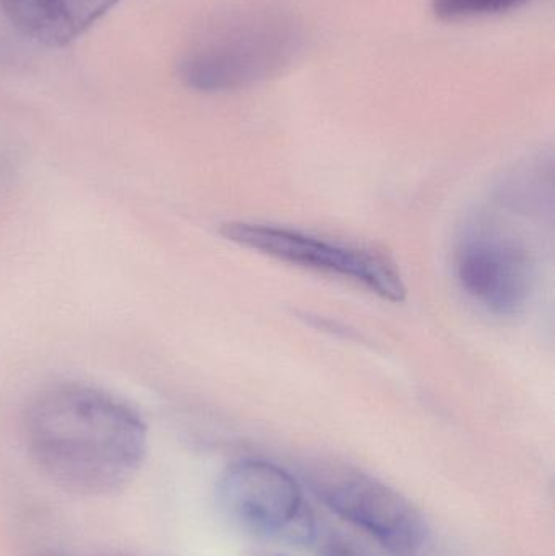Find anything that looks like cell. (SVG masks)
Listing matches in <instances>:
<instances>
[{"instance_id":"obj_1","label":"cell","mask_w":555,"mask_h":556,"mask_svg":"<svg viewBox=\"0 0 555 556\" xmlns=\"http://www.w3.org/2000/svg\"><path fill=\"white\" fill-rule=\"evenodd\" d=\"M23 427L36 466L78 495L121 492L146 459L147 427L139 412L94 386L46 388L29 402Z\"/></svg>"},{"instance_id":"obj_7","label":"cell","mask_w":555,"mask_h":556,"mask_svg":"<svg viewBox=\"0 0 555 556\" xmlns=\"http://www.w3.org/2000/svg\"><path fill=\"white\" fill-rule=\"evenodd\" d=\"M123 0H0V13L25 38L61 48Z\"/></svg>"},{"instance_id":"obj_2","label":"cell","mask_w":555,"mask_h":556,"mask_svg":"<svg viewBox=\"0 0 555 556\" xmlns=\"http://www.w3.org/2000/svg\"><path fill=\"white\" fill-rule=\"evenodd\" d=\"M305 31L292 12L243 5L215 13L194 29L178 59L182 84L228 93L276 77L299 58Z\"/></svg>"},{"instance_id":"obj_5","label":"cell","mask_w":555,"mask_h":556,"mask_svg":"<svg viewBox=\"0 0 555 556\" xmlns=\"http://www.w3.org/2000/svg\"><path fill=\"white\" fill-rule=\"evenodd\" d=\"M218 498L243 531L269 541L306 545L315 539V518L302 486L276 464L241 459L227 467Z\"/></svg>"},{"instance_id":"obj_3","label":"cell","mask_w":555,"mask_h":556,"mask_svg":"<svg viewBox=\"0 0 555 556\" xmlns=\"http://www.w3.org/2000/svg\"><path fill=\"white\" fill-rule=\"evenodd\" d=\"M220 235L238 247L280 263L351 281L381 300L391 303L406 300V285L396 263L378 251L326 241L292 228L251 222H227L222 225Z\"/></svg>"},{"instance_id":"obj_6","label":"cell","mask_w":555,"mask_h":556,"mask_svg":"<svg viewBox=\"0 0 555 556\" xmlns=\"http://www.w3.org/2000/svg\"><path fill=\"white\" fill-rule=\"evenodd\" d=\"M319 502L370 535L391 556H419L429 538L422 515L387 483L349 469L318 467L308 480Z\"/></svg>"},{"instance_id":"obj_4","label":"cell","mask_w":555,"mask_h":556,"mask_svg":"<svg viewBox=\"0 0 555 556\" xmlns=\"http://www.w3.org/2000/svg\"><path fill=\"white\" fill-rule=\"evenodd\" d=\"M453 270L463 293L492 316L524 313L537 288L533 251L494 222H476L466 228L456 244Z\"/></svg>"},{"instance_id":"obj_9","label":"cell","mask_w":555,"mask_h":556,"mask_svg":"<svg viewBox=\"0 0 555 556\" xmlns=\"http://www.w3.org/2000/svg\"><path fill=\"white\" fill-rule=\"evenodd\" d=\"M318 556H354L351 554V552L345 551L344 547H341V545H328V547L323 548L321 552H319Z\"/></svg>"},{"instance_id":"obj_8","label":"cell","mask_w":555,"mask_h":556,"mask_svg":"<svg viewBox=\"0 0 555 556\" xmlns=\"http://www.w3.org/2000/svg\"><path fill=\"white\" fill-rule=\"evenodd\" d=\"M531 0H432V10L439 18H479V16L501 15L527 5Z\"/></svg>"}]
</instances>
